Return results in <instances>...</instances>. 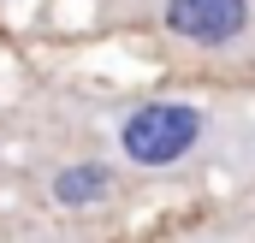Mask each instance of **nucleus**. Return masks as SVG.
<instances>
[{
	"label": "nucleus",
	"instance_id": "2",
	"mask_svg": "<svg viewBox=\"0 0 255 243\" xmlns=\"http://www.w3.org/2000/svg\"><path fill=\"white\" fill-rule=\"evenodd\" d=\"M136 18L196 54H250L255 48V0H142Z\"/></svg>",
	"mask_w": 255,
	"mask_h": 243
},
{
	"label": "nucleus",
	"instance_id": "3",
	"mask_svg": "<svg viewBox=\"0 0 255 243\" xmlns=\"http://www.w3.org/2000/svg\"><path fill=\"white\" fill-rule=\"evenodd\" d=\"M113 190H119V178H113L107 160H71V166H60V172L48 178V196H54L60 208H95V202H107Z\"/></svg>",
	"mask_w": 255,
	"mask_h": 243
},
{
	"label": "nucleus",
	"instance_id": "1",
	"mask_svg": "<svg viewBox=\"0 0 255 243\" xmlns=\"http://www.w3.org/2000/svg\"><path fill=\"white\" fill-rule=\"evenodd\" d=\"M214 136H220V113L202 101H178V95L136 101L113 124V148L136 172H172V166L196 160Z\"/></svg>",
	"mask_w": 255,
	"mask_h": 243
}]
</instances>
